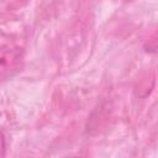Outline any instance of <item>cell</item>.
I'll use <instances>...</instances> for the list:
<instances>
[{"label":"cell","mask_w":158,"mask_h":158,"mask_svg":"<svg viewBox=\"0 0 158 158\" xmlns=\"http://www.w3.org/2000/svg\"><path fill=\"white\" fill-rule=\"evenodd\" d=\"M20 59H21V56H20V52L17 48L12 49V48H10V46L7 48L2 47L0 62H1V77L4 80L11 75L12 70L17 69V67L20 64Z\"/></svg>","instance_id":"1"},{"label":"cell","mask_w":158,"mask_h":158,"mask_svg":"<svg viewBox=\"0 0 158 158\" xmlns=\"http://www.w3.org/2000/svg\"><path fill=\"white\" fill-rule=\"evenodd\" d=\"M127 1H131V0H127Z\"/></svg>","instance_id":"2"}]
</instances>
